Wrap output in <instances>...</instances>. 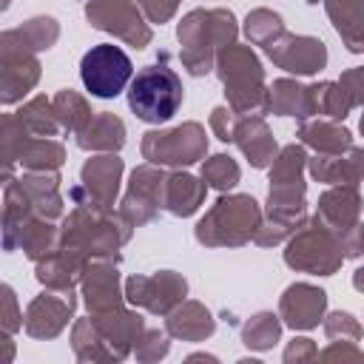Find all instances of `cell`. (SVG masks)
Returning a JSON list of instances; mask_svg holds the SVG:
<instances>
[{
  "instance_id": "obj_1",
  "label": "cell",
  "mask_w": 364,
  "mask_h": 364,
  "mask_svg": "<svg viewBox=\"0 0 364 364\" xmlns=\"http://www.w3.org/2000/svg\"><path fill=\"white\" fill-rule=\"evenodd\" d=\"M128 105L142 122H165L182 105V82L171 68L148 65L131 80Z\"/></svg>"
},
{
  "instance_id": "obj_2",
  "label": "cell",
  "mask_w": 364,
  "mask_h": 364,
  "mask_svg": "<svg viewBox=\"0 0 364 364\" xmlns=\"http://www.w3.org/2000/svg\"><path fill=\"white\" fill-rule=\"evenodd\" d=\"M131 60L119 46L111 43H100L91 51H85L82 63H80V77L82 85L94 94V97H117L119 91H125V85L131 82Z\"/></svg>"
}]
</instances>
